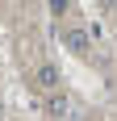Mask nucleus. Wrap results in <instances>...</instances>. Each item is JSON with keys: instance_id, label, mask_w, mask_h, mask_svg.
I'll return each mask as SVG.
<instances>
[{"instance_id": "1", "label": "nucleus", "mask_w": 117, "mask_h": 121, "mask_svg": "<svg viewBox=\"0 0 117 121\" xmlns=\"http://www.w3.org/2000/svg\"><path fill=\"white\" fill-rule=\"evenodd\" d=\"M63 42H67V46L75 50V54H84V50L92 46V42H88V34H84V29H67V34H63Z\"/></svg>"}, {"instance_id": "2", "label": "nucleus", "mask_w": 117, "mask_h": 121, "mask_svg": "<svg viewBox=\"0 0 117 121\" xmlns=\"http://www.w3.org/2000/svg\"><path fill=\"white\" fill-rule=\"evenodd\" d=\"M38 84H42V88H50V92H58V67L42 63V67H38Z\"/></svg>"}, {"instance_id": "3", "label": "nucleus", "mask_w": 117, "mask_h": 121, "mask_svg": "<svg viewBox=\"0 0 117 121\" xmlns=\"http://www.w3.org/2000/svg\"><path fill=\"white\" fill-rule=\"evenodd\" d=\"M50 113H54V117H71L75 109H71V100L63 96V92H54V96H50Z\"/></svg>"}]
</instances>
